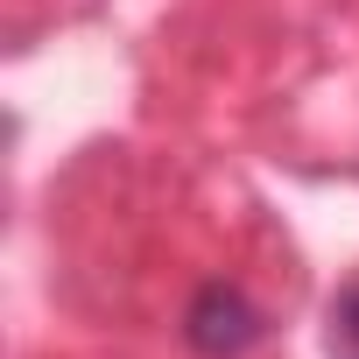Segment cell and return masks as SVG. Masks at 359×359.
<instances>
[{"label": "cell", "mask_w": 359, "mask_h": 359, "mask_svg": "<svg viewBox=\"0 0 359 359\" xmlns=\"http://www.w3.org/2000/svg\"><path fill=\"white\" fill-rule=\"evenodd\" d=\"M184 338H191L198 359H240L261 338V310L247 303L240 282H205L184 310Z\"/></svg>", "instance_id": "6da1fadb"}, {"label": "cell", "mask_w": 359, "mask_h": 359, "mask_svg": "<svg viewBox=\"0 0 359 359\" xmlns=\"http://www.w3.org/2000/svg\"><path fill=\"white\" fill-rule=\"evenodd\" d=\"M324 345H331V359H359V282H345V289L331 296V310H324Z\"/></svg>", "instance_id": "7a4b0ae2"}]
</instances>
